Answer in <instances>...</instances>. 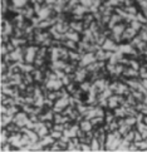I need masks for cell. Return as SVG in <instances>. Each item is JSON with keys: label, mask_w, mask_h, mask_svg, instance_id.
Masks as SVG:
<instances>
[{"label": "cell", "mask_w": 147, "mask_h": 152, "mask_svg": "<svg viewBox=\"0 0 147 152\" xmlns=\"http://www.w3.org/2000/svg\"><path fill=\"white\" fill-rule=\"evenodd\" d=\"M28 119H29V115H28V113H25L24 111H19L14 116V121L13 122L16 123L20 127H25L26 126V122H28Z\"/></svg>", "instance_id": "1"}, {"label": "cell", "mask_w": 147, "mask_h": 152, "mask_svg": "<svg viewBox=\"0 0 147 152\" xmlns=\"http://www.w3.org/2000/svg\"><path fill=\"white\" fill-rule=\"evenodd\" d=\"M137 34H138V31L136 29H133L131 25H128L122 34V43H129Z\"/></svg>", "instance_id": "2"}, {"label": "cell", "mask_w": 147, "mask_h": 152, "mask_svg": "<svg viewBox=\"0 0 147 152\" xmlns=\"http://www.w3.org/2000/svg\"><path fill=\"white\" fill-rule=\"evenodd\" d=\"M96 61H97L96 54L92 53V52H88V53H86L84 56L82 57L80 61H79V67H88L89 64H92Z\"/></svg>", "instance_id": "3"}, {"label": "cell", "mask_w": 147, "mask_h": 152, "mask_svg": "<svg viewBox=\"0 0 147 152\" xmlns=\"http://www.w3.org/2000/svg\"><path fill=\"white\" fill-rule=\"evenodd\" d=\"M79 127L83 129L84 132H89V131H93V124H92V122H91V119H87V118H84L83 121H80L79 122Z\"/></svg>", "instance_id": "4"}, {"label": "cell", "mask_w": 147, "mask_h": 152, "mask_svg": "<svg viewBox=\"0 0 147 152\" xmlns=\"http://www.w3.org/2000/svg\"><path fill=\"white\" fill-rule=\"evenodd\" d=\"M39 141H40V143H42L43 147H47V146H52L54 142H56V140H54L50 134H48V136H45V137L40 138Z\"/></svg>", "instance_id": "5"}, {"label": "cell", "mask_w": 147, "mask_h": 152, "mask_svg": "<svg viewBox=\"0 0 147 152\" xmlns=\"http://www.w3.org/2000/svg\"><path fill=\"white\" fill-rule=\"evenodd\" d=\"M14 121V116L12 115H1V128H5L9 123Z\"/></svg>", "instance_id": "6"}, {"label": "cell", "mask_w": 147, "mask_h": 152, "mask_svg": "<svg viewBox=\"0 0 147 152\" xmlns=\"http://www.w3.org/2000/svg\"><path fill=\"white\" fill-rule=\"evenodd\" d=\"M49 134H50L54 140H59V138H62V137H63V132H61V131H56V129H50V133H49Z\"/></svg>", "instance_id": "7"}]
</instances>
